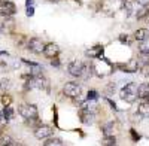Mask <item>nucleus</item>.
<instances>
[{"label":"nucleus","mask_w":149,"mask_h":146,"mask_svg":"<svg viewBox=\"0 0 149 146\" xmlns=\"http://www.w3.org/2000/svg\"><path fill=\"white\" fill-rule=\"evenodd\" d=\"M137 88H139V83H136V82H128V83H125V85L121 88V91H119L121 100L127 102V103H130V104L134 103L136 100H137Z\"/></svg>","instance_id":"f257e3e1"},{"label":"nucleus","mask_w":149,"mask_h":146,"mask_svg":"<svg viewBox=\"0 0 149 146\" xmlns=\"http://www.w3.org/2000/svg\"><path fill=\"white\" fill-rule=\"evenodd\" d=\"M18 113L24 119H33V118H39V111L37 106L33 103H21L18 106Z\"/></svg>","instance_id":"f03ea898"},{"label":"nucleus","mask_w":149,"mask_h":146,"mask_svg":"<svg viewBox=\"0 0 149 146\" xmlns=\"http://www.w3.org/2000/svg\"><path fill=\"white\" fill-rule=\"evenodd\" d=\"M63 92L66 97L74 100V99H78V97L82 95V87L78 82H66L63 87Z\"/></svg>","instance_id":"7ed1b4c3"},{"label":"nucleus","mask_w":149,"mask_h":146,"mask_svg":"<svg viewBox=\"0 0 149 146\" xmlns=\"http://www.w3.org/2000/svg\"><path fill=\"white\" fill-rule=\"evenodd\" d=\"M33 134L37 140H46L49 137H52L54 134V128L51 125H46V124H40L39 127H36L33 130Z\"/></svg>","instance_id":"20e7f679"},{"label":"nucleus","mask_w":149,"mask_h":146,"mask_svg":"<svg viewBox=\"0 0 149 146\" xmlns=\"http://www.w3.org/2000/svg\"><path fill=\"white\" fill-rule=\"evenodd\" d=\"M85 66H86V63L79 61V60H73V61H70L69 66H67V72H69V75L73 76V78H82Z\"/></svg>","instance_id":"39448f33"},{"label":"nucleus","mask_w":149,"mask_h":146,"mask_svg":"<svg viewBox=\"0 0 149 146\" xmlns=\"http://www.w3.org/2000/svg\"><path fill=\"white\" fill-rule=\"evenodd\" d=\"M45 42L39 38H30L27 40V49L31 52V54H36V55H40L43 54V49H45Z\"/></svg>","instance_id":"423d86ee"},{"label":"nucleus","mask_w":149,"mask_h":146,"mask_svg":"<svg viewBox=\"0 0 149 146\" xmlns=\"http://www.w3.org/2000/svg\"><path fill=\"white\" fill-rule=\"evenodd\" d=\"M17 14V6L14 2L9 0H2L0 2V17H14Z\"/></svg>","instance_id":"0eeeda50"},{"label":"nucleus","mask_w":149,"mask_h":146,"mask_svg":"<svg viewBox=\"0 0 149 146\" xmlns=\"http://www.w3.org/2000/svg\"><path fill=\"white\" fill-rule=\"evenodd\" d=\"M43 55H45L46 58H49V60L58 57V55H60V46H58L57 43H54V42L46 43V45H45V49H43Z\"/></svg>","instance_id":"6e6552de"},{"label":"nucleus","mask_w":149,"mask_h":146,"mask_svg":"<svg viewBox=\"0 0 149 146\" xmlns=\"http://www.w3.org/2000/svg\"><path fill=\"white\" fill-rule=\"evenodd\" d=\"M119 69L125 73H136L140 69V63H139V60H130L125 64H121Z\"/></svg>","instance_id":"1a4fd4ad"},{"label":"nucleus","mask_w":149,"mask_h":146,"mask_svg":"<svg viewBox=\"0 0 149 146\" xmlns=\"http://www.w3.org/2000/svg\"><path fill=\"white\" fill-rule=\"evenodd\" d=\"M133 39L136 40V42H148L149 40V29H145V27H142V29H137L134 33H133Z\"/></svg>","instance_id":"9d476101"},{"label":"nucleus","mask_w":149,"mask_h":146,"mask_svg":"<svg viewBox=\"0 0 149 146\" xmlns=\"http://www.w3.org/2000/svg\"><path fill=\"white\" fill-rule=\"evenodd\" d=\"M79 119H81V122L85 124V125H91L94 122V113L88 112V111H85V109H79Z\"/></svg>","instance_id":"9b49d317"},{"label":"nucleus","mask_w":149,"mask_h":146,"mask_svg":"<svg viewBox=\"0 0 149 146\" xmlns=\"http://www.w3.org/2000/svg\"><path fill=\"white\" fill-rule=\"evenodd\" d=\"M137 99H139V100H149V82L139 83V88H137Z\"/></svg>","instance_id":"f8f14e48"},{"label":"nucleus","mask_w":149,"mask_h":146,"mask_svg":"<svg viewBox=\"0 0 149 146\" xmlns=\"http://www.w3.org/2000/svg\"><path fill=\"white\" fill-rule=\"evenodd\" d=\"M148 17H149V2L143 3L137 10H136V19L137 21H142V19H145Z\"/></svg>","instance_id":"ddd939ff"},{"label":"nucleus","mask_w":149,"mask_h":146,"mask_svg":"<svg viewBox=\"0 0 149 146\" xmlns=\"http://www.w3.org/2000/svg\"><path fill=\"white\" fill-rule=\"evenodd\" d=\"M85 54H86V57H90V58H102V55H103V46L102 45L93 46Z\"/></svg>","instance_id":"4468645a"},{"label":"nucleus","mask_w":149,"mask_h":146,"mask_svg":"<svg viewBox=\"0 0 149 146\" xmlns=\"http://www.w3.org/2000/svg\"><path fill=\"white\" fill-rule=\"evenodd\" d=\"M14 29H15V19H14V17H6L3 19V22H2V30L5 33H10Z\"/></svg>","instance_id":"2eb2a0df"},{"label":"nucleus","mask_w":149,"mask_h":146,"mask_svg":"<svg viewBox=\"0 0 149 146\" xmlns=\"http://www.w3.org/2000/svg\"><path fill=\"white\" fill-rule=\"evenodd\" d=\"M2 113H3L5 122H10V121L14 119V116H15V109L12 107V106H6V107H3Z\"/></svg>","instance_id":"dca6fc26"},{"label":"nucleus","mask_w":149,"mask_h":146,"mask_svg":"<svg viewBox=\"0 0 149 146\" xmlns=\"http://www.w3.org/2000/svg\"><path fill=\"white\" fill-rule=\"evenodd\" d=\"M15 140L12 139V136L9 133H2L0 134V146H14Z\"/></svg>","instance_id":"f3484780"},{"label":"nucleus","mask_w":149,"mask_h":146,"mask_svg":"<svg viewBox=\"0 0 149 146\" xmlns=\"http://www.w3.org/2000/svg\"><path fill=\"white\" fill-rule=\"evenodd\" d=\"M137 112L140 116H145V118H149V100H143L139 107H137Z\"/></svg>","instance_id":"a211bd4d"},{"label":"nucleus","mask_w":149,"mask_h":146,"mask_svg":"<svg viewBox=\"0 0 149 146\" xmlns=\"http://www.w3.org/2000/svg\"><path fill=\"white\" fill-rule=\"evenodd\" d=\"M43 146H63V140L58 137H49L45 140Z\"/></svg>","instance_id":"6ab92c4d"},{"label":"nucleus","mask_w":149,"mask_h":146,"mask_svg":"<svg viewBox=\"0 0 149 146\" xmlns=\"http://www.w3.org/2000/svg\"><path fill=\"white\" fill-rule=\"evenodd\" d=\"M12 95L10 94H8V92H3L2 94V99H0V102H2V104H3V107H6V106H10L12 104Z\"/></svg>","instance_id":"aec40b11"},{"label":"nucleus","mask_w":149,"mask_h":146,"mask_svg":"<svg viewBox=\"0 0 149 146\" xmlns=\"http://www.w3.org/2000/svg\"><path fill=\"white\" fill-rule=\"evenodd\" d=\"M10 88V79L9 78H2L0 79V90L2 91H8Z\"/></svg>","instance_id":"412c9836"},{"label":"nucleus","mask_w":149,"mask_h":146,"mask_svg":"<svg viewBox=\"0 0 149 146\" xmlns=\"http://www.w3.org/2000/svg\"><path fill=\"white\" fill-rule=\"evenodd\" d=\"M139 52L140 54H149V40L139 43Z\"/></svg>","instance_id":"4be33fe9"},{"label":"nucleus","mask_w":149,"mask_h":146,"mask_svg":"<svg viewBox=\"0 0 149 146\" xmlns=\"http://www.w3.org/2000/svg\"><path fill=\"white\" fill-rule=\"evenodd\" d=\"M140 66H149V54H139Z\"/></svg>","instance_id":"5701e85b"},{"label":"nucleus","mask_w":149,"mask_h":146,"mask_svg":"<svg viewBox=\"0 0 149 146\" xmlns=\"http://www.w3.org/2000/svg\"><path fill=\"white\" fill-rule=\"evenodd\" d=\"M97 97H98V92L95 90H91L86 94V100H97Z\"/></svg>","instance_id":"b1692460"},{"label":"nucleus","mask_w":149,"mask_h":146,"mask_svg":"<svg viewBox=\"0 0 149 146\" xmlns=\"http://www.w3.org/2000/svg\"><path fill=\"white\" fill-rule=\"evenodd\" d=\"M140 73L145 76V78H149V66H140Z\"/></svg>","instance_id":"393cba45"},{"label":"nucleus","mask_w":149,"mask_h":146,"mask_svg":"<svg viewBox=\"0 0 149 146\" xmlns=\"http://www.w3.org/2000/svg\"><path fill=\"white\" fill-rule=\"evenodd\" d=\"M106 91H107V94H113L115 91H116V87H115V83H107V87H106Z\"/></svg>","instance_id":"a878e982"},{"label":"nucleus","mask_w":149,"mask_h":146,"mask_svg":"<svg viewBox=\"0 0 149 146\" xmlns=\"http://www.w3.org/2000/svg\"><path fill=\"white\" fill-rule=\"evenodd\" d=\"M130 133H131V139H133L134 142L140 140V134H137V131H136L134 128H131V130H130Z\"/></svg>","instance_id":"bb28decb"},{"label":"nucleus","mask_w":149,"mask_h":146,"mask_svg":"<svg viewBox=\"0 0 149 146\" xmlns=\"http://www.w3.org/2000/svg\"><path fill=\"white\" fill-rule=\"evenodd\" d=\"M51 66H52V67H60V66H61V61L58 60V57H55V58L51 60Z\"/></svg>","instance_id":"cd10ccee"},{"label":"nucleus","mask_w":149,"mask_h":146,"mask_svg":"<svg viewBox=\"0 0 149 146\" xmlns=\"http://www.w3.org/2000/svg\"><path fill=\"white\" fill-rule=\"evenodd\" d=\"M128 38L130 36H127V34H121L119 36V42L121 43H128Z\"/></svg>","instance_id":"c85d7f7f"},{"label":"nucleus","mask_w":149,"mask_h":146,"mask_svg":"<svg viewBox=\"0 0 149 146\" xmlns=\"http://www.w3.org/2000/svg\"><path fill=\"white\" fill-rule=\"evenodd\" d=\"M26 12H27V17H33L34 15V8L33 6H27Z\"/></svg>","instance_id":"c756f323"},{"label":"nucleus","mask_w":149,"mask_h":146,"mask_svg":"<svg viewBox=\"0 0 149 146\" xmlns=\"http://www.w3.org/2000/svg\"><path fill=\"white\" fill-rule=\"evenodd\" d=\"M48 2H52V3H58L60 0H48Z\"/></svg>","instance_id":"7c9ffc66"},{"label":"nucleus","mask_w":149,"mask_h":146,"mask_svg":"<svg viewBox=\"0 0 149 146\" xmlns=\"http://www.w3.org/2000/svg\"><path fill=\"white\" fill-rule=\"evenodd\" d=\"M2 133H3V131H2V128H0V134H2Z\"/></svg>","instance_id":"2f4dec72"},{"label":"nucleus","mask_w":149,"mask_h":146,"mask_svg":"<svg viewBox=\"0 0 149 146\" xmlns=\"http://www.w3.org/2000/svg\"><path fill=\"white\" fill-rule=\"evenodd\" d=\"M0 2H2V0H0Z\"/></svg>","instance_id":"473e14b6"}]
</instances>
